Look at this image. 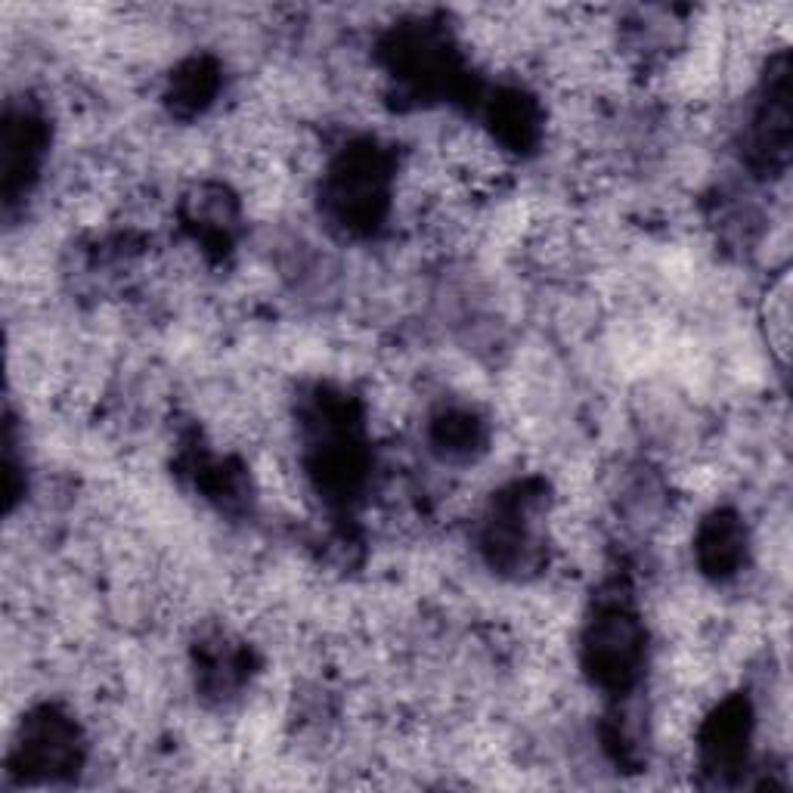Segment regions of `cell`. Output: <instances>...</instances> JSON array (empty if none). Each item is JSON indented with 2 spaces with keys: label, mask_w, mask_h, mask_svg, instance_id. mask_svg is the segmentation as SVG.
<instances>
[{
  "label": "cell",
  "mask_w": 793,
  "mask_h": 793,
  "mask_svg": "<svg viewBox=\"0 0 793 793\" xmlns=\"http://www.w3.org/2000/svg\"><path fill=\"white\" fill-rule=\"evenodd\" d=\"M765 329H769V344L781 360H788V341H790V298H788V276H781L775 285H769L765 295Z\"/></svg>",
  "instance_id": "6da1fadb"
},
{
  "label": "cell",
  "mask_w": 793,
  "mask_h": 793,
  "mask_svg": "<svg viewBox=\"0 0 793 793\" xmlns=\"http://www.w3.org/2000/svg\"><path fill=\"white\" fill-rule=\"evenodd\" d=\"M694 63H697V72H703V74H710V72H713V68H716V63H713V59H710V57H697ZM679 74H682V87H688V91H692V87H694V78H692V74H694V65L682 68Z\"/></svg>",
  "instance_id": "7a4b0ae2"
}]
</instances>
